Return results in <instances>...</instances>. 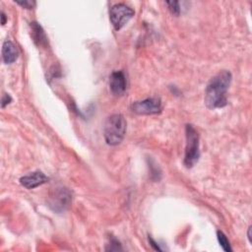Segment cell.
I'll use <instances>...</instances> for the list:
<instances>
[{
    "label": "cell",
    "mask_w": 252,
    "mask_h": 252,
    "mask_svg": "<svg viewBox=\"0 0 252 252\" xmlns=\"http://www.w3.org/2000/svg\"><path fill=\"white\" fill-rule=\"evenodd\" d=\"M217 237H218V240H219V243L220 245L221 246V248L226 251V252H231L232 251V248L230 247V243H229V240L227 239V237L225 236V234L220 231V230H218L217 231Z\"/></svg>",
    "instance_id": "11"
},
{
    "label": "cell",
    "mask_w": 252,
    "mask_h": 252,
    "mask_svg": "<svg viewBox=\"0 0 252 252\" xmlns=\"http://www.w3.org/2000/svg\"><path fill=\"white\" fill-rule=\"evenodd\" d=\"M134 10L123 3L113 5L109 9V19L116 31L122 29L134 16Z\"/></svg>",
    "instance_id": "4"
},
{
    "label": "cell",
    "mask_w": 252,
    "mask_h": 252,
    "mask_svg": "<svg viewBox=\"0 0 252 252\" xmlns=\"http://www.w3.org/2000/svg\"><path fill=\"white\" fill-rule=\"evenodd\" d=\"M30 28H31V35L34 43L38 46H45L47 43V37L41 26L36 22H32L30 24Z\"/></svg>",
    "instance_id": "10"
},
{
    "label": "cell",
    "mask_w": 252,
    "mask_h": 252,
    "mask_svg": "<svg viewBox=\"0 0 252 252\" xmlns=\"http://www.w3.org/2000/svg\"><path fill=\"white\" fill-rule=\"evenodd\" d=\"M149 242H150L151 246H152L155 250H157V251H161V248L157 244V242H156L152 237H149Z\"/></svg>",
    "instance_id": "16"
},
{
    "label": "cell",
    "mask_w": 252,
    "mask_h": 252,
    "mask_svg": "<svg viewBox=\"0 0 252 252\" xmlns=\"http://www.w3.org/2000/svg\"><path fill=\"white\" fill-rule=\"evenodd\" d=\"M12 101V97L8 94H4L1 100V107L4 108L7 104H9Z\"/></svg>",
    "instance_id": "15"
},
{
    "label": "cell",
    "mask_w": 252,
    "mask_h": 252,
    "mask_svg": "<svg viewBox=\"0 0 252 252\" xmlns=\"http://www.w3.org/2000/svg\"><path fill=\"white\" fill-rule=\"evenodd\" d=\"M109 88L116 95L124 94L127 88V80L123 71H114L109 77Z\"/></svg>",
    "instance_id": "7"
},
{
    "label": "cell",
    "mask_w": 252,
    "mask_h": 252,
    "mask_svg": "<svg viewBox=\"0 0 252 252\" xmlns=\"http://www.w3.org/2000/svg\"><path fill=\"white\" fill-rule=\"evenodd\" d=\"M72 200L71 192L63 187L55 188L49 194V207L56 213L64 212L70 205Z\"/></svg>",
    "instance_id": "5"
},
{
    "label": "cell",
    "mask_w": 252,
    "mask_h": 252,
    "mask_svg": "<svg viewBox=\"0 0 252 252\" xmlns=\"http://www.w3.org/2000/svg\"><path fill=\"white\" fill-rule=\"evenodd\" d=\"M186 147L184 156V165L190 168L196 164L200 158L199 151V134L192 124L185 126Z\"/></svg>",
    "instance_id": "3"
},
{
    "label": "cell",
    "mask_w": 252,
    "mask_h": 252,
    "mask_svg": "<svg viewBox=\"0 0 252 252\" xmlns=\"http://www.w3.org/2000/svg\"><path fill=\"white\" fill-rule=\"evenodd\" d=\"M126 120L122 114L116 113L110 115L103 128L104 139L107 145L116 146L122 142L126 133Z\"/></svg>",
    "instance_id": "2"
},
{
    "label": "cell",
    "mask_w": 252,
    "mask_h": 252,
    "mask_svg": "<svg viewBox=\"0 0 252 252\" xmlns=\"http://www.w3.org/2000/svg\"><path fill=\"white\" fill-rule=\"evenodd\" d=\"M105 250L106 251H121L123 249L121 247L120 242L116 238L111 237L110 238V244H108V246L105 248Z\"/></svg>",
    "instance_id": "13"
},
{
    "label": "cell",
    "mask_w": 252,
    "mask_h": 252,
    "mask_svg": "<svg viewBox=\"0 0 252 252\" xmlns=\"http://www.w3.org/2000/svg\"><path fill=\"white\" fill-rule=\"evenodd\" d=\"M48 177L42 171H33L20 178V183L27 189H33L48 181Z\"/></svg>",
    "instance_id": "8"
},
{
    "label": "cell",
    "mask_w": 252,
    "mask_h": 252,
    "mask_svg": "<svg viewBox=\"0 0 252 252\" xmlns=\"http://www.w3.org/2000/svg\"><path fill=\"white\" fill-rule=\"evenodd\" d=\"M1 24H2V26H4L5 24H6V21H7V17H6V15H5V13L2 11L1 12Z\"/></svg>",
    "instance_id": "17"
},
{
    "label": "cell",
    "mask_w": 252,
    "mask_h": 252,
    "mask_svg": "<svg viewBox=\"0 0 252 252\" xmlns=\"http://www.w3.org/2000/svg\"><path fill=\"white\" fill-rule=\"evenodd\" d=\"M130 108L134 113L140 115H151L159 113L162 109V103L159 97L154 96L135 101L130 105Z\"/></svg>",
    "instance_id": "6"
},
{
    "label": "cell",
    "mask_w": 252,
    "mask_h": 252,
    "mask_svg": "<svg viewBox=\"0 0 252 252\" xmlns=\"http://www.w3.org/2000/svg\"><path fill=\"white\" fill-rule=\"evenodd\" d=\"M165 4L167 5L169 11L174 16H179L180 14V6L178 1H166Z\"/></svg>",
    "instance_id": "12"
},
{
    "label": "cell",
    "mask_w": 252,
    "mask_h": 252,
    "mask_svg": "<svg viewBox=\"0 0 252 252\" xmlns=\"http://www.w3.org/2000/svg\"><path fill=\"white\" fill-rule=\"evenodd\" d=\"M250 230H251V226H249V228H248V238H249V241L251 242V234H250Z\"/></svg>",
    "instance_id": "18"
},
{
    "label": "cell",
    "mask_w": 252,
    "mask_h": 252,
    "mask_svg": "<svg viewBox=\"0 0 252 252\" xmlns=\"http://www.w3.org/2000/svg\"><path fill=\"white\" fill-rule=\"evenodd\" d=\"M17 4L21 5L22 7L26 8V9H32L35 6V2L34 1H31V0H24V1H15Z\"/></svg>",
    "instance_id": "14"
},
{
    "label": "cell",
    "mask_w": 252,
    "mask_h": 252,
    "mask_svg": "<svg viewBox=\"0 0 252 252\" xmlns=\"http://www.w3.org/2000/svg\"><path fill=\"white\" fill-rule=\"evenodd\" d=\"M19 51L17 46L11 40L4 41L2 45V59L5 64H12L17 60Z\"/></svg>",
    "instance_id": "9"
},
{
    "label": "cell",
    "mask_w": 252,
    "mask_h": 252,
    "mask_svg": "<svg viewBox=\"0 0 252 252\" xmlns=\"http://www.w3.org/2000/svg\"><path fill=\"white\" fill-rule=\"evenodd\" d=\"M231 73L220 71L208 83L205 90V104L210 109L221 108L227 104V90L231 83Z\"/></svg>",
    "instance_id": "1"
}]
</instances>
